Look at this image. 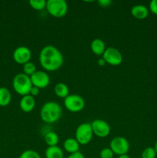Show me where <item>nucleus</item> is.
I'll list each match as a JSON object with an SVG mask.
<instances>
[{"label":"nucleus","mask_w":157,"mask_h":158,"mask_svg":"<svg viewBox=\"0 0 157 158\" xmlns=\"http://www.w3.org/2000/svg\"><path fill=\"white\" fill-rule=\"evenodd\" d=\"M67 158H85V157L81 152L78 151V152L74 153V154H69V157H68Z\"/></svg>","instance_id":"nucleus-28"},{"label":"nucleus","mask_w":157,"mask_h":158,"mask_svg":"<svg viewBox=\"0 0 157 158\" xmlns=\"http://www.w3.org/2000/svg\"><path fill=\"white\" fill-rule=\"evenodd\" d=\"M153 148H154V149H155V152H156V154H157V140H156V142L155 143V145H154Z\"/></svg>","instance_id":"nucleus-31"},{"label":"nucleus","mask_w":157,"mask_h":158,"mask_svg":"<svg viewBox=\"0 0 157 158\" xmlns=\"http://www.w3.org/2000/svg\"><path fill=\"white\" fill-rule=\"evenodd\" d=\"M118 158H130V157L128 154H123V155L119 156Z\"/></svg>","instance_id":"nucleus-30"},{"label":"nucleus","mask_w":157,"mask_h":158,"mask_svg":"<svg viewBox=\"0 0 157 158\" xmlns=\"http://www.w3.org/2000/svg\"><path fill=\"white\" fill-rule=\"evenodd\" d=\"M12 100V94L9 89L2 86L0 87V106H6Z\"/></svg>","instance_id":"nucleus-17"},{"label":"nucleus","mask_w":157,"mask_h":158,"mask_svg":"<svg viewBox=\"0 0 157 158\" xmlns=\"http://www.w3.org/2000/svg\"><path fill=\"white\" fill-rule=\"evenodd\" d=\"M93 134L98 137L104 138L108 137L111 132V128L109 123L101 119H97L91 123Z\"/></svg>","instance_id":"nucleus-9"},{"label":"nucleus","mask_w":157,"mask_h":158,"mask_svg":"<svg viewBox=\"0 0 157 158\" xmlns=\"http://www.w3.org/2000/svg\"><path fill=\"white\" fill-rule=\"evenodd\" d=\"M156 152L155 149L152 147H148L145 148L143 151L142 152L141 157L142 158H155L156 157Z\"/></svg>","instance_id":"nucleus-22"},{"label":"nucleus","mask_w":157,"mask_h":158,"mask_svg":"<svg viewBox=\"0 0 157 158\" xmlns=\"http://www.w3.org/2000/svg\"><path fill=\"white\" fill-rule=\"evenodd\" d=\"M75 140L80 145L89 143L93 137V131L90 123H83L77 127L75 130Z\"/></svg>","instance_id":"nucleus-5"},{"label":"nucleus","mask_w":157,"mask_h":158,"mask_svg":"<svg viewBox=\"0 0 157 158\" xmlns=\"http://www.w3.org/2000/svg\"><path fill=\"white\" fill-rule=\"evenodd\" d=\"M39 91H40L39 88L32 86V87L31 88V90H30V93H29V94H30L31 96H32V97H36V96H38V94H39Z\"/></svg>","instance_id":"nucleus-26"},{"label":"nucleus","mask_w":157,"mask_h":158,"mask_svg":"<svg viewBox=\"0 0 157 158\" xmlns=\"http://www.w3.org/2000/svg\"><path fill=\"white\" fill-rule=\"evenodd\" d=\"M109 148L112 150L114 154L120 156L123 154H127L130 148V145L127 139L125 137H115L111 140Z\"/></svg>","instance_id":"nucleus-7"},{"label":"nucleus","mask_w":157,"mask_h":158,"mask_svg":"<svg viewBox=\"0 0 157 158\" xmlns=\"http://www.w3.org/2000/svg\"><path fill=\"white\" fill-rule=\"evenodd\" d=\"M12 86H13L14 90L22 97L29 95L31 88L32 87L30 77L23 73L16 74L12 80Z\"/></svg>","instance_id":"nucleus-3"},{"label":"nucleus","mask_w":157,"mask_h":158,"mask_svg":"<svg viewBox=\"0 0 157 158\" xmlns=\"http://www.w3.org/2000/svg\"><path fill=\"white\" fill-rule=\"evenodd\" d=\"M19 158H41V156L37 151L33 150H26L20 154Z\"/></svg>","instance_id":"nucleus-23"},{"label":"nucleus","mask_w":157,"mask_h":158,"mask_svg":"<svg viewBox=\"0 0 157 158\" xmlns=\"http://www.w3.org/2000/svg\"><path fill=\"white\" fill-rule=\"evenodd\" d=\"M149 10L154 15H157V0H152L149 3Z\"/></svg>","instance_id":"nucleus-25"},{"label":"nucleus","mask_w":157,"mask_h":158,"mask_svg":"<svg viewBox=\"0 0 157 158\" xmlns=\"http://www.w3.org/2000/svg\"><path fill=\"white\" fill-rule=\"evenodd\" d=\"M46 158H64L62 150L58 146L48 147L45 152Z\"/></svg>","instance_id":"nucleus-16"},{"label":"nucleus","mask_w":157,"mask_h":158,"mask_svg":"<svg viewBox=\"0 0 157 158\" xmlns=\"http://www.w3.org/2000/svg\"><path fill=\"white\" fill-rule=\"evenodd\" d=\"M54 93L60 98H66L69 95V89L64 83H58L54 86Z\"/></svg>","instance_id":"nucleus-18"},{"label":"nucleus","mask_w":157,"mask_h":158,"mask_svg":"<svg viewBox=\"0 0 157 158\" xmlns=\"http://www.w3.org/2000/svg\"><path fill=\"white\" fill-rule=\"evenodd\" d=\"M100 158H113L114 153L109 148H103L99 154Z\"/></svg>","instance_id":"nucleus-24"},{"label":"nucleus","mask_w":157,"mask_h":158,"mask_svg":"<svg viewBox=\"0 0 157 158\" xmlns=\"http://www.w3.org/2000/svg\"><path fill=\"white\" fill-rule=\"evenodd\" d=\"M149 10L144 5H135L131 9V14L133 17L138 19H145L149 15Z\"/></svg>","instance_id":"nucleus-13"},{"label":"nucleus","mask_w":157,"mask_h":158,"mask_svg":"<svg viewBox=\"0 0 157 158\" xmlns=\"http://www.w3.org/2000/svg\"><path fill=\"white\" fill-rule=\"evenodd\" d=\"M46 9L52 16L62 18L67 13L68 4L65 0H48Z\"/></svg>","instance_id":"nucleus-4"},{"label":"nucleus","mask_w":157,"mask_h":158,"mask_svg":"<svg viewBox=\"0 0 157 158\" xmlns=\"http://www.w3.org/2000/svg\"><path fill=\"white\" fill-rule=\"evenodd\" d=\"M46 3L47 1L46 0H30L29 5L32 9L35 10H42L46 8Z\"/></svg>","instance_id":"nucleus-20"},{"label":"nucleus","mask_w":157,"mask_h":158,"mask_svg":"<svg viewBox=\"0 0 157 158\" xmlns=\"http://www.w3.org/2000/svg\"><path fill=\"white\" fill-rule=\"evenodd\" d=\"M80 144L75 138H68L63 143V148L69 154H74L79 151Z\"/></svg>","instance_id":"nucleus-15"},{"label":"nucleus","mask_w":157,"mask_h":158,"mask_svg":"<svg viewBox=\"0 0 157 158\" xmlns=\"http://www.w3.org/2000/svg\"><path fill=\"white\" fill-rule=\"evenodd\" d=\"M97 63H98L99 66H105V65L106 64V62H105V60H103V57H102V58H100V59H99Z\"/></svg>","instance_id":"nucleus-29"},{"label":"nucleus","mask_w":157,"mask_h":158,"mask_svg":"<svg viewBox=\"0 0 157 158\" xmlns=\"http://www.w3.org/2000/svg\"><path fill=\"white\" fill-rule=\"evenodd\" d=\"M62 110L61 106L55 101L45 103L40 110V118L46 123H54L62 117Z\"/></svg>","instance_id":"nucleus-2"},{"label":"nucleus","mask_w":157,"mask_h":158,"mask_svg":"<svg viewBox=\"0 0 157 158\" xmlns=\"http://www.w3.org/2000/svg\"><path fill=\"white\" fill-rule=\"evenodd\" d=\"M44 140L46 144L48 145V147H53L57 146L59 138H58V135L56 133L53 132V131H50V132H48L45 135Z\"/></svg>","instance_id":"nucleus-19"},{"label":"nucleus","mask_w":157,"mask_h":158,"mask_svg":"<svg viewBox=\"0 0 157 158\" xmlns=\"http://www.w3.org/2000/svg\"><path fill=\"white\" fill-rule=\"evenodd\" d=\"M103 60L106 63L111 66H119L123 62V55L119 49L115 47L106 48L103 55Z\"/></svg>","instance_id":"nucleus-8"},{"label":"nucleus","mask_w":157,"mask_h":158,"mask_svg":"<svg viewBox=\"0 0 157 158\" xmlns=\"http://www.w3.org/2000/svg\"><path fill=\"white\" fill-rule=\"evenodd\" d=\"M36 71V66H35V63L29 61L23 65V73L26 74L29 77H31Z\"/></svg>","instance_id":"nucleus-21"},{"label":"nucleus","mask_w":157,"mask_h":158,"mask_svg":"<svg viewBox=\"0 0 157 158\" xmlns=\"http://www.w3.org/2000/svg\"><path fill=\"white\" fill-rule=\"evenodd\" d=\"M112 2L111 0H99L98 1V3L102 7H108L112 4Z\"/></svg>","instance_id":"nucleus-27"},{"label":"nucleus","mask_w":157,"mask_h":158,"mask_svg":"<svg viewBox=\"0 0 157 158\" xmlns=\"http://www.w3.org/2000/svg\"><path fill=\"white\" fill-rule=\"evenodd\" d=\"M64 106L70 112L78 113L84 109L86 102L83 97L78 94H69L64 99Z\"/></svg>","instance_id":"nucleus-6"},{"label":"nucleus","mask_w":157,"mask_h":158,"mask_svg":"<svg viewBox=\"0 0 157 158\" xmlns=\"http://www.w3.org/2000/svg\"><path fill=\"white\" fill-rule=\"evenodd\" d=\"M91 50L95 55L103 56L106 50V45L101 39H95L91 43Z\"/></svg>","instance_id":"nucleus-14"},{"label":"nucleus","mask_w":157,"mask_h":158,"mask_svg":"<svg viewBox=\"0 0 157 158\" xmlns=\"http://www.w3.org/2000/svg\"><path fill=\"white\" fill-rule=\"evenodd\" d=\"M20 109L25 113H30L34 110L35 106V100L34 97L29 95L23 96L19 102Z\"/></svg>","instance_id":"nucleus-12"},{"label":"nucleus","mask_w":157,"mask_h":158,"mask_svg":"<svg viewBox=\"0 0 157 158\" xmlns=\"http://www.w3.org/2000/svg\"><path fill=\"white\" fill-rule=\"evenodd\" d=\"M12 57H13L14 61L16 63L24 65L30 61L32 58V52L30 49L26 46H18L14 50Z\"/></svg>","instance_id":"nucleus-11"},{"label":"nucleus","mask_w":157,"mask_h":158,"mask_svg":"<svg viewBox=\"0 0 157 158\" xmlns=\"http://www.w3.org/2000/svg\"><path fill=\"white\" fill-rule=\"evenodd\" d=\"M39 63L42 67L49 72L59 69L64 63V57L59 49L55 46L49 45L41 49L39 53Z\"/></svg>","instance_id":"nucleus-1"},{"label":"nucleus","mask_w":157,"mask_h":158,"mask_svg":"<svg viewBox=\"0 0 157 158\" xmlns=\"http://www.w3.org/2000/svg\"><path fill=\"white\" fill-rule=\"evenodd\" d=\"M32 86H36L39 89L46 88L50 83V77L45 71L37 70L30 77Z\"/></svg>","instance_id":"nucleus-10"}]
</instances>
